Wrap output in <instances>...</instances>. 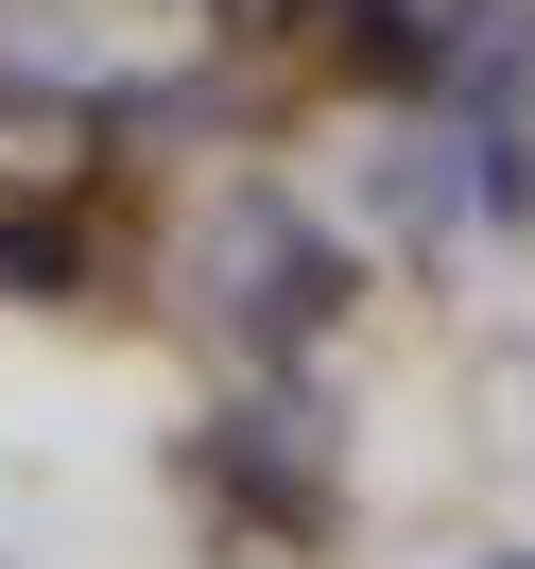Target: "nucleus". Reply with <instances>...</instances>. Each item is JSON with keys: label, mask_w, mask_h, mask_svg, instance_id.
Listing matches in <instances>:
<instances>
[{"label": "nucleus", "mask_w": 535, "mask_h": 569, "mask_svg": "<svg viewBox=\"0 0 535 569\" xmlns=\"http://www.w3.org/2000/svg\"><path fill=\"white\" fill-rule=\"evenodd\" d=\"M328 36H346L380 87H449L466 36H484V0H328Z\"/></svg>", "instance_id": "f03ea898"}, {"label": "nucleus", "mask_w": 535, "mask_h": 569, "mask_svg": "<svg viewBox=\"0 0 535 569\" xmlns=\"http://www.w3.org/2000/svg\"><path fill=\"white\" fill-rule=\"evenodd\" d=\"M363 293V259L328 242V224H294V208H242V259H225V311L259 328V346H311L328 311Z\"/></svg>", "instance_id": "f257e3e1"}, {"label": "nucleus", "mask_w": 535, "mask_h": 569, "mask_svg": "<svg viewBox=\"0 0 535 569\" xmlns=\"http://www.w3.org/2000/svg\"><path fill=\"white\" fill-rule=\"evenodd\" d=\"M225 18H242V36H277V18H294V0H225Z\"/></svg>", "instance_id": "423d86ee"}, {"label": "nucleus", "mask_w": 535, "mask_h": 569, "mask_svg": "<svg viewBox=\"0 0 535 569\" xmlns=\"http://www.w3.org/2000/svg\"><path fill=\"white\" fill-rule=\"evenodd\" d=\"M466 104H484V121L535 104V18H518V36H466Z\"/></svg>", "instance_id": "39448f33"}, {"label": "nucleus", "mask_w": 535, "mask_h": 569, "mask_svg": "<svg viewBox=\"0 0 535 569\" xmlns=\"http://www.w3.org/2000/svg\"><path fill=\"white\" fill-rule=\"evenodd\" d=\"M208 483H225V500H259L277 535H311V518H328V466H311V431H294V415H225V431H208Z\"/></svg>", "instance_id": "7ed1b4c3"}, {"label": "nucleus", "mask_w": 535, "mask_h": 569, "mask_svg": "<svg viewBox=\"0 0 535 569\" xmlns=\"http://www.w3.org/2000/svg\"><path fill=\"white\" fill-rule=\"evenodd\" d=\"M0 293H87V242L70 224H0Z\"/></svg>", "instance_id": "20e7f679"}]
</instances>
